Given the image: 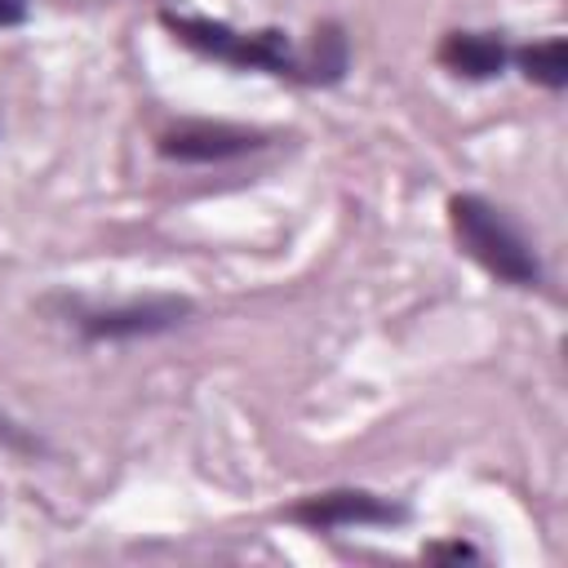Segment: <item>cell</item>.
<instances>
[{
    "mask_svg": "<svg viewBox=\"0 0 568 568\" xmlns=\"http://www.w3.org/2000/svg\"><path fill=\"white\" fill-rule=\"evenodd\" d=\"M160 22L169 27V36L213 62L240 67V71H266V75H284L297 84H337L346 75V36L342 27L324 22L311 36V49H293L288 31L280 27H262V31H240L231 22L217 18H195V13H173L164 9Z\"/></svg>",
    "mask_w": 568,
    "mask_h": 568,
    "instance_id": "cell-1",
    "label": "cell"
},
{
    "mask_svg": "<svg viewBox=\"0 0 568 568\" xmlns=\"http://www.w3.org/2000/svg\"><path fill=\"white\" fill-rule=\"evenodd\" d=\"M160 155L169 160H186V164H217V160H235L248 155L257 146H266L262 129H244V124H226V120H182L173 129L160 133Z\"/></svg>",
    "mask_w": 568,
    "mask_h": 568,
    "instance_id": "cell-5",
    "label": "cell"
},
{
    "mask_svg": "<svg viewBox=\"0 0 568 568\" xmlns=\"http://www.w3.org/2000/svg\"><path fill=\"white\" fill-rule=\"evenodd\" d=\"M27 18V0H0V27H18Z\"/></svg>",
    "mask_w": 568,
    "mask_h": 568,
    "instance_id": "cell-8",
    "label": "cell"
},
{
    "mask_svg": "<svg viewBox=\"0 0 568 568\" xmlns=\"http://www.w3.org/2000/svg\"><path fill=\"white\" fill-rule=\"evenodd\" d=\"M284 515L311 532H333V528H364V524H399L404 506L390 497H377L368 488H333V493L293 501Z\"/></svg>",
    "mask_w": 568,
    "mask_h": 568,
    "instance_id": "cell-4",
    "label": "cell"
},
{
    "mask_svg": "<svg viewBox=\"0 0 568 568\" xmlns=\"http://www.w3.org/2000/svg\"><path fill=\"white\" fill-rule=\"evenodd\" d=\"M191 311L195 306L186 297H173V293H151V297H129V302H106V306H93V302H80V297L62 302L67 324H75V333H84L89 342L155 337V333H169V328L186 324Z\"/></svg>",
    "mask_w": 568,
    "mask_h": 568,
    "instance_id": "cell-3",
    "label": "cell"
},
{
    "mask_svg": "<svg viewBox=\"0 0 568 568\" xmlns=\"http://www.w3.org/2000/svg\"><path fill=\"white\" fill-rule=\"evenodd\" d=\"M519 67H524L528 80H537V84H546V89H564V84H568V49H564L559 36L519 49Z\"/></svg>",
    "mask_w": 568,
    "mask_h": 568,
    "instance_id": "cell-7",
    "label": "cell"
},
{
    "mask_svg": "<svg viewBox=\"0 0 568 568\" xmlns=\"http://www.w3.org/2000/svg\"><path fill=\"white\" fill-rule=\"evenodd\" d=\"M448 222H453L462 253L475 257L488 275H497L501 284H515V288L541 284V262H537L532 244L519 235V226L497 204H488L484 195H453Z\"/></svg>",
    "mask_w": 568,
    "mask_h": 568,
    "instance_id": "cell-2",
    "label": "cell"
},
{
    "mask_svg": "<svg viewBox=\"0 0 568 568\" xmlns=\"http://www.w3.org/2000/svg\"><path fill=\"white\" fill-rule=\"evenodd\" d=\"M506 58H510L506 44L497 36H484V31H448L439 40V62L453 75H466V80H493V75H501Z\"/></svg>",
    "mask_w": 568,
    "mask_h": 568,
    "instance_id": "cell-6",
    "label": "cell"
},
{
    "mask_svg": "<svg viewBox=\"0 0 568 568\" xmlns=\"http://www.w3.org/2000/svg\"><path fill=\"white\" fill-rule=\"evenodd\" d=\"M0 444H9V448H36V444H31V439H22L9 422H0Z\"/></svg>",
    "mask_w": 568,
    "mask_h": 568,
    "instance_id": "cell-9",
    "label": "cell"
}]
</instances>
